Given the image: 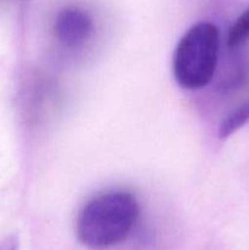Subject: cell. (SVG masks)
Returning a JSON list of instances; mask_svg holds the SVG:
<instances>
[{"instance_id":"1","label":"cell","mask_w":249,"mask_h":250,"mask_svg":"<svg viewBox=\"0 0 249 250\" xmlns=\"http://www.w3.org/2000/svg\"><path fill=\"white\" fill-rule=\"evenodd\" d=\"M138 215V202L132 193H103L90 199L81 210L76 222V236L87 248L107 249L126 239Z\"/></svg>"},{"instance_id":"2","label":"cell","mask_w":249,"mask_h":250,"mask_svg":"<svg viewBox=\"0 0 249 250\" xmlns=\"http://www.w3.org/2000/svg\"><path fill=\"white\" fill-rule=\"evenodd\" d=\"M219 31L210 22H199L181 38L173 54L172 71L178 84L199 89L212 78L219 55Z\"/></svg>"},{"instance_id":"6","label":"cell","mask_w":249,"mask_h":250,"mask_svg":"<svg viewBox=\"0 0 249 250\" xmlns=\"http://www.w3.org/2000/svg\"><path fill=\"white\" fill-rule=\"evenodd\" d=\"M19 238L16 236H9L0 242V250H17Z\"/></svg>"},{"instance_id":"3","label":"cell","mask_w":249,"mask_h":250,"mask_svg":"<svg viewBox=\"0 0 249 250\" xmlns=\"http://www.w3.org/2000/svg\"><path fill=\"white\" fill-rule=\"evenodd\" d=\"M93 24L89 16L78 9H66L58 15L54 24L55 36L68 46L80 45L89 38Z\"/></svg>"},{"instance_id":"5","label":"cell","mask_w":249,"mask_h":250,"mask_svg":"<svg viewBox=\"0 0 249 250\" xmlns=\"http://www.w3.org/2000/svg\"><path fill=\"white\" fill-rule=\"evenodd\" d=\"M247 39H249V9H247L231 26L227 43L228 46L234 48L244 43Z\"/></svg>"},{"instance_id":"4","label":"cell","mask_w":249,"mask_h":250,"mask_svg":"<svg viewBox=\"0 0 249 250\" xmlns=\"http://www.w3.org/2000/svg\"><path fill=\"white\" fill-rule=\"evenodd\" d=\"M249 121V100L242 104L238 109L234 110L231 115L226 117L221 122L219 127V137L225 139L238 131L241 127H243Z\"/></svg>"}]
</instances>
